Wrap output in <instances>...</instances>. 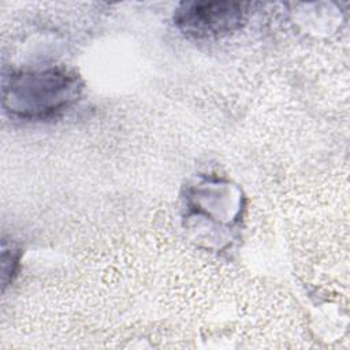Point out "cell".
<instances>
[{"label": "cell", "mask_w": 350, "mask_h": 350, "mask_svg": "<svg viewBox=\"0 0 350 350\" xmlns=\"http://www.w3.org/2000/svg\"><path fill=\"white\" fill-rule=\"evenodd\" d=\"M79 93L75 75L44 70L12 75L4 88V105L23 119H42L68 107Z\"/></svg>", "instance_id": "cell-1"}, {"label": "cell", "mask_w": 350, "mask_h": 350, "mask_svg": "<svg viewBox=\"0 0 350 350\" xmlns=\"http://www.w3.org/2000/svg\"><path fill=\"white\" fill-rule=\"evenodd\" d=\"M243 4L230 1L186 3L175 14V22L187 36L215 38L237 30L243 21Z\"/></svg>", "instance_id": "cell-2"}]
</instances>
